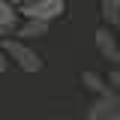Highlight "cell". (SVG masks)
Returning <instances> with one entry per match:
<instances>
[{
  "label": "cell",
  "mask_w": 120,
  "mask_h": 120,
  "mask_svg": "<svg viewBox=\"0 0 120 120\" xmlns=\"http://www.w3.org/2000/svg\"><path fill=\"white\" fill-rule=\"evenodd\" d=\"M0 27H12V30L21 27V12L9 0H0Z\"/></svg>",
  "instance_id": "ba28073f"
},
{
  "label": "cell",
  "mask_w": 120,
  "mask_h": 120,
  "mask_svg": "<svg viewBox=\"0 0 120 120\" xmlns=\"http://www.w3.org/2000/svg\"><path fill=\"white\" fill-rule=\"evenodd\" d=\"M108 84H111L114 93H120V66H111L108 69Z\"/></svg>",
  "instance_id": "9c48e42d"
},
{
  "label": "cell",
  "mask_w": 120,
  "mask_h": 120,
  "mask_svg": "<svg viewBox=\"0 0 120 120\" xmlns=\"http://www.w3.org/2000/svg\"><path fill=\"white\" fill-rule=\"evenodd\" d=\"M93 42H96V51H99V57L108 60L111 66H120V36L117 30H108V27H96L93 33Z\"/></svg>",
  "instance_id": "3957f363"
},
{
  "label": "cell",
  "mask_w": 120,
  "mask_h": 120,
  "mask_svg": "<svg viewBox=\"0 0 120 120\" xmlns=\"http://www.w3.org/2000/svg\"><path fill=\"white\" fill-rule=\"evenodd\" d=\"M15 9H24V6H30V3H36V0H9Z\"/></svg>",
  "instance_id": "8fae6325"
},
{
  "label": "cell",
  "mask_w": 120,
  "mask_h": 120,
  "mask_svg": "<svg viewBox=\"0 0 120 120\" xmlns=\"http://www.w3.org/2000/svg\"><path fill=\"white\" fill-rule=\"evenodd\" d=\"M51 120H72V117H51Z\"/></svg>",
  "instance_id": "7c38bea8"
},
{
  "label": "cell",
  "mask_w": 120,
  "mask_h": 120,
  "mask_svg": "<svg viewBox=\"0 0 120 120\" xmlns=\"http://www.w3.org/2000/svg\"><path fill=\"white\" fill-rule=\"evenodd\" d=\"M81 84L87 93H93V99H99V96H108L111 93V84H108V78L99 72H93V69H84L81 72Z\"/></svg>",
  "instance_id": "5b68a950"
},
{
  "label": "cell",
  "mask_w": 120,
  "mask_h": 120,
  "mask_svg": "<svg viewBox=\"0 0 120 120\" xmlns=\"http://www.w3.org/2000/svg\"><path fill=\"white\" fill-rule=\"evenodd\" d=\"M117 3H120V0H117Z\"/></svg>",
  "instance_id": "4fadbf2b"
},
{
  "label": "cell",
  "mask_w": 120,
  "mask_h": 120,
  "mask_svg": "<svg viewBox=\"0 0 120 120\" xmlns=\"http://www.w3.org/2000/svg\"><path fill=\"white\" fill-rule=\"evenodd\" d=\"M3 51H6V57L12 60V63L21 69V72H27V75L42 72V66H45L42 54H39V51H36L30 42H21V39H15V36L3 42Z\"/></svg>",
  "instance_id": "6da1fadb"
},
{
  "label": "cell",
  "mask_w": 120,
  "mask_h": 120,
  "mask_svg": "<svg viewBox=\"0 0 120 120\" xmlns=\"http://www.w3.org/2000/svg\"><path fill=\"white\" fill-rule=\"evenodd\" d=\"M9 63H12V60L6 57V51H3V45H0V75H3L6 69H9Z\"/></svg>",
  "instance_id": "30bf717a"
},
{
  "label": "cell",
  "mask_w": 120,
  "mask_h": 120,
  "mask_svg": "<svg viewBox=\"0 0 120 120\" xmlns=\"http://www.w3.org/2000/svg\"><path fill=\"white\" fill-rule=\"evenodd\" d=\"M24 21H45V24H51L54 18L66 12V0H36V3H30L24 9H18Z\"/></svg>",
  "instance_id": "7a4b0ae2"
},
{
  "label": "cell",
  "mask_w": 120,
  "mask_h": 120,
  "mask_svg": "<svg viewBox=\"0 0 120 120\" xmlns=\"http://www.w3.org/2000/svg\"><path fill=\"white\" fill-rule=\"evenodd\" d=\"M120 108V93H108V96H99V99H93L87 105V111H84V120H108L114 111Z\"/></svg>",
  "instance_id": "277c9868"
},
{
  "label": "cell",
  "mask_w": 120,
  "mask_h": 120,
  "mask_svg": "<svg viewBox=\"0 0 120 120\" xmlns=\"http://www.w3.org/2000/svg\"><path fill=\"white\" fill-rule=\"evenodd\" d=\"M48 30H51V24H45V21H21L15 39H21V42H33V39L48 36Z\"/></svg>",
  "instance_id": "8992f818"
},
{
  "label": "cell",
  "mask_w": 120,
  "mask_h": 120,
  "mask_svg": "<svg viewBox=\"0 0 120 120\" xmlns=\"http://www.w3.org/2000/svg\"><path fill=\"white\" fill-rule=\"evenodd\" d=\"M99 15H102V27L120 30V3L117 0H102L99 3Z\"/></svg>",
  "instance_id": "52a82bcc"
}]
</instances>
